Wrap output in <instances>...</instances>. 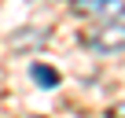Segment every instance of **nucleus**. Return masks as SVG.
Instances as JSON below:
<instances>
[{
  "mask_svg": "<svg viewBox=\"0 0 125 118\" xmlns=\"http://www.w3.org/2000/svg\"><path fill=\"white\" fill-rule=\"evenodd\" d=\"M85 48H92V52H99V55H118V52H125V22H114V19L99 22L92 33H85Z\"/></svg>",
  "mask_w": 125,
  "mask_h": 118,
  "instance_id": "obj_1",
  "label": "nucleus"
},
{
  "mask_svg": "<svg viewBox=\"0 0 125 118\" xmlns=\"http://www.w3.org/2000/svg\"><path fill=\"white\" fill-rule=\"evenodd\" d=\"M70 11L81 15V19H99V22H107V19H121V15H125V0H74Z\"/></svg>",
  "mask_w": 125,
  "mask_h": 118,
  "instance_id": "obj_2",
  "label": "nucleus"
},
{
  "mask_svg": "<svg viewBox=\"0 0 125 118\" xmlns=\"http://www.w3.org/2000/svg\"><path fill=\"white\" fill-rule=\"evenodd\" d=\"M30 74H33V81H37L41 89H55V85H59V70H52V67H44V63H33Z\"/></svg>",
  "mask_w": 125,
  "mask_h": 118,
  "instance_id": "obj_3",
  "label": "nucleus"
},
{
  "mask_svg": "<svg viewBox=\"0 0 125 118\" xmlns=\"http://www.w3.org/2000/svg\"><path fill=\"white\" fill-rule=\"evenodd\" d=\"M118 114H125V103H121V107H118Z\"/></svg>",
  "mask_w": 125,
  "mask_h": 118,
  "instance_id": "obj_4",
  "label": "nucleus"
}]
</instances>
